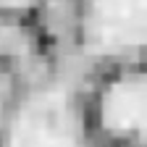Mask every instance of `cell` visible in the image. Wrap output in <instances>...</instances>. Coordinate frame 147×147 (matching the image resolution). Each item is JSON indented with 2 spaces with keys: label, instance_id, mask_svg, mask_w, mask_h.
<instances>
[{
  "label": "cell",
  "instance_id": "6da1fadb",
  "mask_svg": "<svg viewBox=\"0 0 147 147\" xmlns=\"http://www.w3.org/2000/svg\"><path fill=\"white\" fill-rule=\"evenodd\" d=\"M84 123L97 147H147V68L102 79L87 100Z\"/></svg>",
  "mask_w": 147,
  "mask_h": 147
}]
</instances>
